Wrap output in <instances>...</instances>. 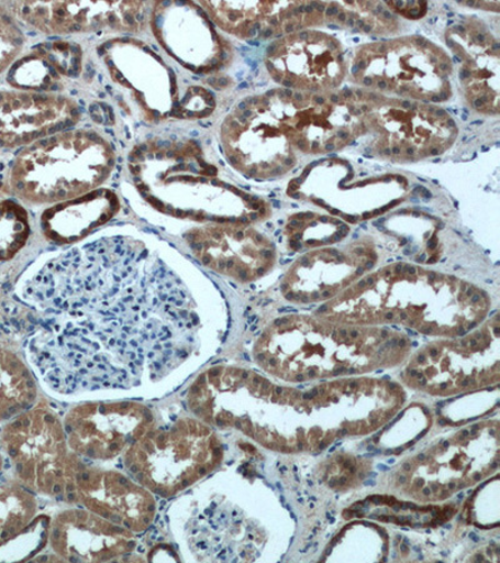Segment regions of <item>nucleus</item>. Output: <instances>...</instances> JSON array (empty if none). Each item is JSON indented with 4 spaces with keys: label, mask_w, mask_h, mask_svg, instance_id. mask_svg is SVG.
Segmentation results:
<instances>
[{
    "label": "nucleus",
    "mask_w": 500,
    "mask_h": 563,
    "mask_svg": "<svg viewBox=\"0 0 500 563\" xmlns=\"http://www.w3.org/2000/svg\"><path fill=\"white\" fill-rule=\"evenodd\" d=\"M26 24L47 34L140 33L153 4L142 2H23L11 4Z\"/></svg>",
    "instance_id": "0eeeda50"
},
{
    "label": "nucleus",
    "mask_w": 500,
    "mask_h": 563,
    "mask_svg": "<svg viewBox=\"0 0 500 563\" xmlns=\"http://www.w3.org/2000/svg\"><path fill=\"white\" fill-rule=\"evenodd\" d=\"M25 36L18 26L12 13L0 5V75L11 68L22 53Z\"/></svg>",
    "instance_id": "f3484780"
},
{
    "label": "nucleus",
    "mask_w": 500,
    "mask_h": 563,
    "mask_svg": "<svg viewBox=\"0 0 500 563\" xmlns=\"http://www.w3.org/2000/svg\"><path fill=\"white\" fill-rule=\"evenodd\" d=\"M3 467H4V457H3V453L0 452V474H2Z\"/></svg>",
    "instance_id": "a211bd4d"
},
{
    "label": "nucleus",
    "mask_w": 500,
    "mask_h": 563,
    "mask_svg": "<svg viewBox=\"0 0 500 563\" xmlns=\"http://www.w3.org/2000/svg\"><path fill=\"white\" fill-rule=\"evenodd\" d=\"M30 234L24 208L13 201H0V262L12 260L25 246Z\"/></svg>",
    "instance_id": "dca6fc26"
},
{
    "label": "nucleus",
    "mask_w": 500,
    "mask_h": 563,
    "mask_svg": "<svg viewBox=\"0 0 500 563\" xmlns=\"http://www.w3.org/2000/svg\"><path fill=\"white\" fill-rule=\"evenodd\" d=\"M130 169L135 187L157 211L200 223H229L214 202L240 190L216 179V168L198 144H143L131 154Z\"/></svg>",
    "instance_id": "f03ea898"
},
{
    "label": "nucleus",
    "mask_w": 500,
    "mask_h": 563,
    "mask_svg": "<svg viewBox=\"0 0 500 563\" xmlns=\"http://www.w3.org/2000/svg\"><path fill=\"white\" fill-rule=\"evenodd\" d=\"M149 23L169 56L198 75L218 70L229 59V51L214 30L211 18L199 4H153Z\"/></svg>",
    "instance_id": "6e6552de"
},
{
    "label": "nucleus",
    "mask_w": 500,
    "mask_h": 563,
    "mask_svg": "<svg viewBox=\"0 0 500 563\" xmlns=\"http://www.w3.org/2000/svg\"><path fill=\"white\" fill-rule=\"evenodd\" d=\"M120 198L109 189H97L70 201L54 205L42 216V231L53 243L84 241L120 211Z\"/></svg>",
    "instance_id": "f8f14e48"
},
{
    "label": "nucleus",
    "mask_w": 500,
    "mask_h": 563,
    "mask_svg": "<svg viewBox=\"0 0 500 563\" xmlns=\"http://www.w3.org/2000/svg\"><path fill=\"white\" fill-rule=\"evenodd\" d=\"M48 542L60 560L108 562L130 555L136 549V534L86 508H73L54 517Z\"/></svg>",
    "instance_id": "9b49d317"
},
{
    "label": "nucleus",
    "mask_w": 500,
    "mask_h": 563,
    "mask_svg": "<svg viewBox=\"0 0 500 563\" xmlns=\"http://www.w3.org/2000/svg\"><path fill=\"white\" fill-rule=\"evenodd\" d=\"M65 426L48 406L38 405L5 422L0 450L18 484L32 493L60 496L69 459Z\"/></svg>",
    "instance_id": "20e7f679"
},
{
    "label": "nucleus",
    "mask_w": 500,
    "mask_h": 563,
    "mask_svg": "<svg viewBox=\"0 0 500 563\" xmlns=\"http://www.w3.org/2000/svg\"><path fill=\"white\" fill-rule=\"evenodd\" d=\"M38 503L29 488L0 484V544L11 541L36 519Z\"/></svg>",
    "instance_id": "2eb2a0df"
},
{
    "label": "nucleus",
    "mask_w": 500,
    "mask_h": 563,
    "mask_svg": "<svg viewBox=\"0 0 500 563\" xmlns=\"http://www.w3.org/2000/svg\"><path fill=\"white\" fill-rule=\"evenodd\" d=\"M38 387L29 366L16 353L0 349V423L31 410Z\"/></svg>",
    "instance_id": "4468645a"
},
{
    "label": "nucleus",
    "mask_w": 500,
    "mask_h": 563,
    "mask_svg": "<svg viewBox=\"0 0 500 563\" xmlns=\"http://www.w3.org/2000/svg\"><path fill=\"white\" fill-rule=\"evenodd\" d=\"M63 426L76 455L111 461L124 456L157 422L151 408L140 402H90L70 408Z\"/></svg>",
    "instance_id": "423d86ee"
},
{
    "label": "nucleus",
    "mask_w": 500,
    "mask_h": 563,
    "mask_svg": "<svg viewBox=\"0 0 500 563\" xmlns=\"http://www.w3.org/2000/svg\"><path fill=\"white\" fill-rule=\"evenodd\" d=\"M223 448L211 426L181 417L157 426L124 453L130 475L153 495L185 493L221 465Z\"/></svg>",
    "instance_id": "7ed1b4c3"
},
{
    "label": "nucleus",
    "mask_w": 500,
    "mask_h": 563,
    "mask_svg": "<svg viewBox=\"0 0 500 563\" xmlns=\"http://www.w3.org/2000/svg\"><path fill=\"white\" fill-rule=\"evenodd\" d=\"M81 71V51L77 44L54 41L38 45L29 56L15 60L9 70V85L16 90L34 93H54L66 79Z\"/></svg>",
    "instance_id": "ddd939ff"
},
{
    "label": "nucleus",
    "mask_w": 500,
    "mask_h": 563,
    "mask_svg": "<svg viewBox=\"0 0 500 563\" xmlns=\"http://www.w3.org/2000/svg\"><path fill=\"white\" fill-rule=\"evenodd\" d=\"M63 496L138 534L156 520L157 499L131 475L87 465L76 453H69Z\"/></svg>",
    "instance_id": "39448f33"
},
{
    "label": "nucleus",
    "mask_w": 500,
    "mask_h": 563,
    "mask_svg": "<svg viewBox=\"0 0 500 563\" xmlns=\"http://www.w3.org/2000/svg\"><path fill=\"white\" fill-rule=\"evenodd\" d=\"M115 152L92 130H67L36 141L18 154L9 187L32 205H58L93 192L112 176Z\"/></svg>",
    "instance_id": "f257e3e1"
},
{
    "label": "nucleus",
    "mask_w": 500,
    "mask_h": 563,
    "mask_svg": "<svg viewBox=\"0 0 500 563\" xmlns=\"http://www.w3.org/2000/svg\"><path fill=\"white\" fill-rule=\"evenodd\" d=\"M80 118L79 106L66 96L0 90V148L30 145L71 130Z\"/></svg>",
    "instance_id": "9d476101"
},
{
    "label": "nucleus",
    "mask_w": 500,
    "mask_h": 563,
    "mask_svg": "<svg viewBox=\"0 0 500 563\" xmlns=\"http://www.w3.org/2000/svg\"><path fill=\"white\" fill-rule=\"evenodd\" d=\"M241 223H207L189 230L185 240L195 257L209 269L241 282L265 276L275 252L263 235Z\"/></svg>",
    "instance_id": "1a4fd4ad"
}]
</instances>
